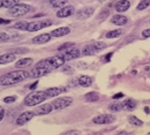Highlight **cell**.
<instances>
[{
	"mask_svg": "<svg viewBox=\"0 0 150 135\" xmlns=\"http://www.w3.org/2000/svg\"><path fill=\"white\" fill-rule=\"evenodd\" d=\"M51 71L50 69H47V68H43V67H35V68H33L30 72H29V75L31 77H42L44 76V75H47L49 73H50Z\"/></svg>",
	"mask_w": 150,
	"mask_h": 135,
	"instance_id": "cell-10",
	"label": "cell"
},
{
	"mask_svg": "<svg viewBox=\"0 0 150 135\" xmlns=\"http://www.w3.org/2000/svg\"><path fill=\"white\" fill-rule=\"evenodd\" d=\"M34 62V60L31 58H23V59H20L19 61L15 62V67L18 68H23V67H27V66H30L31 64Z\"/></svg>",
	"mask_w": 150,
	"mask_h": 135,
	"instance_id": "cell-23",
	"label": "cell"
},
{
	"mask_svg": "<svg viewBox=\"0 0 150 135\" xmlns=\"http://www.w3.org/2000/svg\"><path fill=\"white\" fill-rule=\"evenodd\" d=\"M115 120L114 116L112 115H99V116L95 117L93 119L95 124L97 125H106V124H111Z\"/></svg>",
	"mask_w": 150,
	"mask_h": 135,
	"instance_id": "cell-8",
	"label": "cell"
},
{
	"mask_svg": "<svg viewBox=\"0 0 150 135\" xmlns=\"http://www.w3.org/2000/svg\"><path fill=\"white\" fill-rule=\"evenodd\" d=\"M4 117H5V110H4V107L0 105V121L4 119Z\"/></svg>",
	"mask_w": 150,
	"mask_h": 135,
	"instance_id": "cell-37",
	"label": "cell"
},
{
	"mask_svg": "<svg viewBox=\"0 0 150 135\" xmlns=\"http://www.w3.org/2000/svg\"><path fill=\"white\" fill-rule=\"evenodd\" d=\"M71 33V29L68 27H61V28H58L56 30L51 31V37H62L65 35H68Z\"/></svg>",
	"mask_w": 150,
	"mask_h": 135,
	"instance_id": "cell-14",
	"label": "cell"
},
{
	"mask_svg": "<svg viewBox=\"0 0 150 135\" xmlns=\"http://www.w3.org/2000/svg\"><path fill=\"white\" fill-rule=\"evenodd\" d=\"M84 98H86L87 102H97L99 99V94L96 93V91H90V93L86 94Z\"/></svg>",
	"mask_w": 150,
	"mask_h": 135,
	"instance_id": "cell-24",
	"label": "cell"
},
{
	"mask_svg": "<svg viewBox=\"0 0 150 135\" xmlns=\"http://www.w3.org/2000/svg\"><path fill=\"white\" fill-rule=\"evenodd\" d=\"M30 76L29 72L27 71H14L9 72L7 74H4L0 76V84L1 86H12L15 83H19L21 81H24L25 78Z\"/></svg>",
	"mask_w": 150,
	"mask_h": 135,
	"instance_id": "cell-1",
	"label": "cell"
},
{
	"mask_svg": "<svg viewBox=\"0 0 150 135\" xmlns=\"http://www.w3.org/2000/svg\"><path fill=\"white\" fill-rule=\"evenodd\" d=\"M18 4H20V0H2V7L8 8V9L14 7Z\"/></svg>",
	"mask_w": 150,
	"mask_h": 135,
	"instance_id": "cell-27",
	"label": "cell"
},
{
	"mask_svg": "<svg viewBox=\"0 0 150 135\" xmlns=\"http://www.w3.org/2000/svg\"><path fill=\"white\" fill-rule=\"evenodd\" d=\"M149 6H150V0H141L136 8H137V11H143V9H146Z\"/></svg>",
	"mask_w": 150,
	"mask_h": 135,
	"instance_id": "cell-30",
	"label": "cell"
},
{
	"mask_svg": "<svg viewBox=\"0 0 150 135\" xmlns=\"http://www.w3.org/2000/svg\"><path fill=\"white\" fill-rule=\"evenodd\" d=\"M144 112H146V113H150V109L148 107V106L144 107Z\"/></svg>",
	"mask_w": 150,
	"mask_h": 135,
	"instance_id": "cell-43",
	"label": "cell"
},
{
	"mask_svg": "<svg viewBox=\"0 0 150 135\" xmlns=\"http://www.w3.org/2000/svg\"><path fill=\"white\" fill-rule=\"evenodd\" d=\"M15 100H16V97L15 96H8L4 98V102L5 103H14Z\"/></svg>",
	"mask_w": 150,
	"mask_h": 135,
	"instance_id": "cell-34",
	"label": "cell"
},
{
	"mask_svg": "<svg viewBox=\"0 0 150 135\" xmlns=\"http://www.w3.org/2000/svg\"><path fill=\"white\" fill-rule=\"evenodd\" d=\"M67 4V0H51V6L53 8H62Z\"/></svg>",
	"mask_w": 150,
	"mask_h": 135,
	"instance_id": "cell-25",
	"label": "cell"
},
{
	"mask_svg": "<svg viewBox=\"0 0 150 135\" xmlns=\"http://www.w3.org/2000/svg\"><path fill=\"white\" fill-rule=\"evenodd\" d=\"M28 25H29V22H27V21H19V22H16L13 25V28L18 29V30H27Z\"/></svg>",
	"mask_w": 150,
	"mask_h": 135,
	"instance_id": "cell-26",
	"label": "cell"
},
{
	"mask_svg": "<svg viewBox=\"0 0 150 135\" xmlns=\"http://www.w3.org/2000/svg\"><path fill=\"white\" fill-rule=\"evenodd\" d=\"M74 46V43H65V44H62V45H60L59 46V52H61V51H66V50H68L69 47H73Z\"/></svg>",
	"mask_w": 150,
	"mask_h": 135,
	"instance_id": "cell-31",
	"label": "cell"
},
{
	"mask_svg": "<svg viewBox=\"0 0 150 135\" xmlns=\"http://www.w3.org/2000/svg\"><path fill=\"white\" fill-rule=\"evenodd\" d=\"M9 39H11V36H9L8 34H6V33H0V43H1V42H2V43L9 42Z\"/></svg>",
	"mask_w": 150,
	"mask_h": 135,
	"instance_id": "cell-32",
	"label": "cell"
},
{
	"mask_svg": "<svg viewBox=\"0 0 150 135\" xmlns=\"http://www.w3.org/2000/svg\"><path fill=\"white\" fill-rule=\"evenodd\" d=\"M46 98H47V94L45 91H34L24 98V105L36 106L38 104H40L42 102H44Z\"/></svg>",
	"mask_w": 150,
	"mask_h": 135,
	"instance_id": "cell-3",
	"label": "cell"
},
{
	"mask_svg": "<svg viewBox=\"0 0 150 135\" xmlns=\"http://www.w3.org/2000/svg\"><path fill=\"white\" fill-rule=\"evenodd\" d=\"M72 103H73V98H71V97H59L53 100L52 106L56 110H61V109L69 106Z\"/></svg>",
	"mask_w": 150,
	"mask_h": 135,
	"instance_id": "cell-6",
	"label": "cell"
},
{
	"mask_svg": "<svg viewBox=\"0 0 150 135\" xmlns=\"http://www.w3.org/2000/svg\"><path fill=\"white\" fill-rule=\"evenodd\" d=\"M136 107V102L134 99H126L121 103V110H125V111H133L134 109Z\"/></svg>",
	"mask_w": 150,
	"mask_h": 135,
	"instance_id": "cell-16",
	"label": "cell"
},
{
	"mask_svg": "<svg viewBox=\"0 0 150 135\" xmlns=\"http://www.w3.org/2000/svg\"><path fill=\"white\" fill-rule=\"evenodd\" d=\"M2 7V0H0V8Z\"/></svg>",
	"mask_w": 150,
	"mask_h": 135,
	"instance_id": "cell-44",
	"label": "cell"
},
{
	"mask_svg": "<svg viewBox=\"0 0 150 135\" xmlns=\"http://www.w3.org/2000/svg\"><path fill=\"white\" fill-rule=\"evenodd\" d=\"M148 135H150V133H149V134H148Z\"/></svg>",
	"mask_w": 150,
	"mask_h": 135,
	"instance_id": "cell-47",
	"label": "cell"
},
{
	"mask_svg": "<svg viewBox=\"0 0 150 135\" xmlns=\"http://www.w3.org/2000/svg\"><path fill=\"white\" fill-rule=\"evenodd\" d=\"M129 7H131V2H129L128 0H120V1H118V2L115 4V6H114V8H115V11H117L118 13L126 12V11H128Z\"/></svg>",
	"mask_w": 150,
	"mask_h": 135,
	"instance_id": "cell-13",
	"label": "cell"
},
{
	"mask_svg": "<svg viewBox=\"0 0 150 135\" xmlns=\"http://www.w3.org/2000/svg\"><path fill=\"white\" fill-rule=\"evenodd\" d=\"M31 9V7L27 4H18L15 5L14 7L9 8L8 9V14L13 18H19V16H22V15H25L27 13H29V11Z\"/></svg>",
	"mask_w": 150,
	"mask_h": 135,
	"instance_id": "cell-4",
	"label": "cell"
},
{
	"mask_svg": "<svg viewBox=\"0 0 150 135\" xmlns=\"http://www.w3.org/2000/svg\"><path fill=\"white\" fill-rule=\"evenodd\" d=\"M35 116L34 115V112H23L22 115H20L18 117V119H16V125H24V124H27L29 120H31L33 119V117Z\"/></svg>",
	"mask_w": 150,
	"mask_h": 135,
	"instance_id": "cell-12",
	"label": "cell"
},
{
	"mask_svg": "<svg viewBox=\"0 0 150 135\" xmlns=\"http://www.w3.org/2000/svg\"><path fill=\"white\" fill-rule=\"evenodd\" d=\"M15 59H16V57H15L14 53H5V54H1V56H0V65L11 64V62H13Z\"/></svg>",
	"mask_w": 150,
	"mask_h": 135,
	"instance_id": "cell-17",
	"label": "cell"
},
{
	"mask_svg": "<svg viewBox=\"0 0 150 135\" xmlns=\"http://www.w3.org/2000/svg\"><path fill=\"white\" fill-rule=\"evenodd\" d=\"M111 22H112L113 24H115V25H125L127 22H128V19L125 16V15H114L111 20Z\"/></svg>",
	"mask_w": 150,
	"mask_h": 135,
	"instance_id": "cell-20",
	"label": "cell"
},
{
	"mask_svg": "<svg viewBox=\"0 0 150 135\" xmlns=\"http://www.w3.org/2000/svg\"><path fill=\"white\" fill-rule=\"evenodd\" d=\"M77 82H79V84L81 87L87 88V87H90L93 84V78L90 76H88V75H82V76L79 77V81Z\"/></svg>",
	"mask_w": 150,
	"mask_h": 135,
	"instance_id": "cell-22",
	"label": "cell"
},
{
	"mask_svg": "<svg viewBox=\"0 0 150 135\" xmlns=\"http://www.w3.org/2000/svg\"><path fill=\"white\" fill-rule=\"evenodd\" d=\"M74 13H75V8L73 6H65V7L60 8L57 12V16L60 18V19H65V18L72 16Z\"/></svg>",
	"mask_w": 150,
	"mask_h": 135,
	"instance_id": "cell-9",
	"label": "cell"
},
{
	"mask_svg": "<svg viewBox=\"0 0 150 135\" xmlns=\"http://www.w3.org/2000/svg\"><path fill=\"white\" fill-rule=\"evenodd\" d=\"M50 39H51L50 34H42V35H38L36 37H34L33 43L34 44H44V43H47Z\"/></svg>",
	"mask_w": 150,
	"mask_h": 135,
	"instance_id": "cell-19",
	"label": "cell"
},
{
	"mask_svg": "<svg viewBox=\"0 0 150 135\" xmlns=\"http://www.w3.org/2000/svg\"><path fill=\"white\" fill-rule=\"evenodd\" d=\"M95 9L93 7H86V8H82L80 9L77 13H76V18L80 20H84L90 18L93 14H94Z\"/></svg>",
	"mask_w": 150,
	"mask_h": 135,
	"instance_id": "cell-11",
	"label": "cell"
},
{
	"mask_svg": "<svg viewBox=\"0 0 150 135\" xmlns=\"http://www.w3.org/2000/svg\"><path fill=\"white\" fill-rule=\"evenodd\" d=\"M129 122H131L133 126H136V127H141V126L143 125L142 120H140L139 118H136V117H134V116L129 117Z\"/></svg>",
	"mask_w": 150,
	"mask_h": 135,
	"instance_id": "cell-29",
	"label": "cell"
},
{
	"mask_svg": "<svg viewBox=\"0 0 150 135\" xmlns=\"http://www.w3.org/2000/svg\"><path fill=\"white\" fill-rule=\"evenodd\" d=\"M98 51H99V50L95 46L94 43H93V44L86 45V46L83 47V50H82V54H83V56H93V54H96Z\"/></svg>",
	"mask_w": 150,
	"mask_h": 135,
	"instance_id": "cell-18",
	"label": "cell"
},
{
	"mask_svg": "<svg viewBox=\"0 0 150 135\" xmlns=\"http://www.w3.org/2000/svg\"><path fill=\"white\" fill-rule=\"evenodd\" d=\"M80 54H81V52H80L79 49H76V47H71V49H68V50H66V51H61L58 56L61 57V58L66 61V60H73V59L79 58Z\"/></svg>",
	"mask_w": 150,
	"mask_h": 135,
	"instance_id": "cell-7",
	"label": "cell"
},
{
	"mask_svg": "<svg viewBox=\"0 0 150 135\" xmlns=\"http://www.w3.org/2000/svg\"><path fill=\"white\" fill-rule=\"evenodd\" d=\"M9 23H11V20L1 19L0 18V24H9Z\"/></svg>",
	"mask_w": 150,
	"mask_h": 135,
	"instance_id": "cell-40",
	"label": "cell"
},
{
	"mask_svg": "<svg viewBox=\"0 0 150 135\" xmlns=\"http://www.w3.org/2000/svg\"><path fill=\"white\" fill-rule=\"evenodd\" d=\"M149 23H150V20H149Z\"/></svg>",
	"mask_w": 150,
	"mask_h": 135,
	"instance_id": "cell-46",
	"label": "cell"
},
{
	"mask_svg": "<svg viewBox=\"0 0 150 135\" xmlns=\"http://www.w3.org/2000/svg\"><path fill=\"white\" fill-rule=\"evenodd\" d=\"M125 96L122 93H118V94H115L114 96H113V99H120V98H122V97Z\"/></svg>",
	"mask_w": 150,
	"mask_h": 135,
	"instance_id": "cell-38",
	"label": "cell"
},
{
	"mask_svg": "<svg viewBox=\"0 0 150 135\" xmlns=\"http://www.w3.org/2000/svg\"><path fill=\"white\" fill-rule=\"evenodd\" d=\"M37 86H38V81H36V82H34V83H33V84L29 87V89H31V90H35Z\"/></svg>",
	"mask_w": 150,
	"mask_h": 135,
	"instance_id": "cell-41",
	"label": "cell"
},
{
	"mask_svg": "<svg viewBox=\"0 0 150 135\" xmlns=\"http://www.w3.org/2000/svg\"><path fill=\"white\" fill-rule=\"evenodd\" d=\"M109 109L113 111V112H117V111H120L121 110V104H118V103H113L109 106Z\"/></svg>",
	"mask_w": 150,
	"mask_h": 135,
	"instance_id": "cell-33",
	"label": "cell"
},
{
	"mask_svg": "<svg viewBox=\"0 0 150 135\" xmlns=\"http://www.w3.org/2000/svg\"><path fill=\"white\" fill-rule=\"evenodd\" d=\"M98 1H104V0H98Z\"/></svg>",
	"mask_w": 150,
	"mask_h": 135,
	"instance_id": "cell-45",
	"label": "cell"
},
{
	"mask_svg": "<svg viewBox=\"0 0 150 135\" xmlns=\"http://www.w3.org/2000/svg\"><path fill=\"white\" fill-rule=\"evenodd\" d=\"M53 22L52 21H38V22H31L29 23L28 28H27V31H30V33H34V31H39L42 30L43 28H46V27H50L52 25Z\"/></svg>",
	"mask_w": 150,
	"mask_h": 135,
	"instance_id": "cell-5",
	"label": "cell"
},
{
	"mask_svg": "<svg viewBox=\"0 0 150 135\" xmlns=\"http://www.w3.org/2000/svg\"><path fill=\"white\" fill-rule=\"evenodd\" d=\"M112 56H113V53L112 52H111V53H109V54H106V56H105V60H104V61H105V62H109V61H110V60H111V58H112Z\"/></svg>",
	"mask_w": 150,
	"mask_h": 135,
	"instance_id": "cell-39",
	"label": "cell"
},
{
	"mask_svg": "<svg viewBox=\"0 0 150 135\" xmlns=\"http://www.w3.org/2000/svg\"><path fill=\"white\" fill-rule=\"evenodd\" d=\"M52 109H53L52 104H45V105H40V106H38L37 109L35 110V112H34V113H37V115H39V116H44V115L50 113V112L52 111Z\"/></svg>",
	"mask_w": 150,
	"mask_h": 135,
	"instance_id": "cell-15",
	"label": "cell"
},
{
	"mask_svg": "<svg viewBox=\"0 0 150 135\" xmlns=\"http://www.w3.org/2000/svg\"><path fill=\"white\" fill-rule=\"evenodd\" d=\"M117 135H129V133H127V132H119Z\"/></svg>",
	"mask_w": 150,
	"mask_h": 135,
	"instance_id": "cell-42",
	"label": "cell"
},
{
	"mask_svg": "<svg viewBox=\"0 0 150 135\" xmlns=\"http://www.w3.org/2000/svg\"><path fill=\"white\" fill-rule=\"evenodd\" d=\"M142 36H143L144 38L150 37V29H146L144 31H142Z\"/></svg>",
	"mask_w": 150,
	"mask_h": 135,
	"instance_id": "cell-35",
	"label": "cell"
},
{
	"mask_svg": "<svg viewBox=\"0 0 150 135\" xmlns=\"http://www.w3.org/2000/svg\"><path fill=\"white\" fill-rule=\"evenodd\" d=\"M122 35V30L120 29H117V30H112V31H109L106 34V38H115V37H119Z\"/></svg>",
	"mask_w": 150,
	"mask_h": 135,
	"instance_id": "cell-28",
	"label": "cell"
},
{
	"mask_svg": "<svg viewBox=\"0 0 150 135\" xmlns=\"http://www.w3.org/2000/svg\"><path fill=\"white\" fill-rule=\"evenodd\" d=\"M64 91H66V89L65 88H59V87H54V88H49L45 93L47 94V97H56V96H59L61 93H64Z\"/></svg>",
	"mask_w": 150,
	"mask_h": 135,
	"instance_id": "cell-21",
	"label": "cell"
},
{
	"mask_svg": "<svg viewBox=\"0 0 150 135\" xmlns=\"http://www.w3.org/2000/svg\"><path fill=\"white\" fill-rule=\"evenodd\" d=\"M61 135H80V133L77 131H69V132H66V133H64Z\"/></svg>",
	"mask_w": 150,
	"mask_h": 135,
	"instance_id": "cell-36",
	"label": "cell"
},
{
	"mask_svg": "<svg viewBox=\"0 0 150 135\" xmlns=\"http://www.w3.org/2000/svg\"><path fill=\"white\" fill-rule=\"evenodd\" d=\"M65 64V60L59 57V56H56V57H51V58H46L40 60L39 62H37V67H43V68H47L50 71L52 69H56L58 67L62 66Z\"/></svg>",
	"mask_w": 150,
	"mask_h": 135,
	"instance_id": "cell-2",
	"label": "cell"
}]
</instances>
